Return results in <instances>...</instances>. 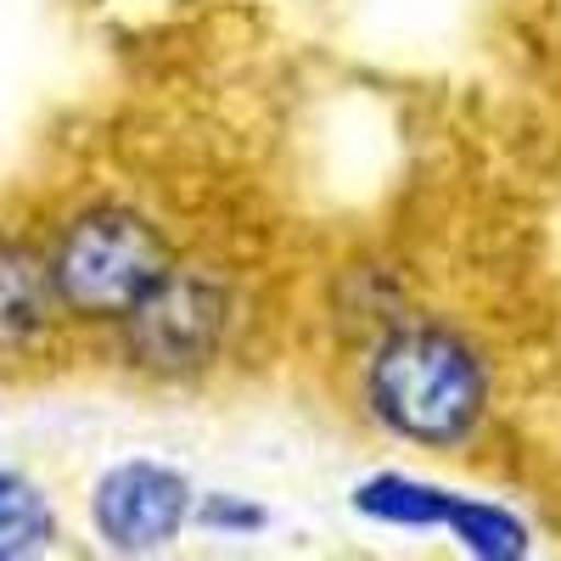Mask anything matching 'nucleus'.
Listing matches in <instances>:
<instances>
[{
	"label": "nucleus",
	"instance_id": "nucleus-2",
	"mask_svg": "<svg viewBox=\"0 0 561 561\" xmlns=\"http://www.w3.org/2000/svg\"><path fill=\"white\" fill-rule=\"evenodd\" d=\"M169 248L163 237L129 208H90L79 214L51 253V275L62 309L96 314V320H124L158 280L169 275Z\"/></svg>",
	"mask_w": 561,
	"mask_h": 561
},
{
	"label": "nucleus",
	"instance_id": "nucleus-8",
	"mask_svg": "<svg viewBox=\"0 0 561 561\" xmlns=\"http://www.w3.org/2000/svg\"><path fill=\"white\" fill-rule=\"evenodd\" d=\"M449 534H460L466 550L478 556H523L528 550V534L517 517H505L500 505H472V500H455V517H449Z\"/></svg>",
	"mask_w": 561,
	"mask_h": 561
},
{
	"label": "nucleus",
	"instance_id": "nucleus-6",
	"mask_svg": "<svg viewBox=\"0 0 561 561\" xmlns=\"http://www.w3.org/2000/svg\"><path fill=\"white\" fill-rule=\"evenodd\" d=\"M354 505L365 517H382L399 528H449L455 517V494L433 489V483H410V478H377L354 494Z\"/></svg>",
	"mask_w": 561,
	"mask_h": 561
},
{
	"label": "nucleus",
	"instance_id": "nucleus-3",
	"mask_svg": "<svg viewBox=\"0 0 561 561\" xmlns=\"http://www.w3.org/2000/svg\"><path fill=\"white\" fill-rule=\"evenodd\" d=\"M225 325H230V298L208 270H169L158 287L124 314L135 365L158 370V377L203 370L225 343Z\"/></svg>",
	"mask_w": 561,
	"mask_h": 561
},
{
	"label": "nucleus",
	"instance_id": "nucleus-1",
	"mask_svg": "<svg viewBox=\"0 0 561 561\" xmlns=\"http://www.w3.org/2000/svg\"><path fill=\"white\" fill-rule=\"evenodd\" d=\"M370 404L399 438L460 444L489 404L478 354L444 325H404L370 359Z\"/></svg>",
	"mask_w": 561,
	"mask_h": 561
},
{
	"label": "nucleus",
	"instance_id": "nucleus-5",
	"mask_svg": "<svg viewBox=\"0 0 561 561\" xmlns=\"http://www.w3.org/2000/svg\"><path fill=\"white\" fill-rule=\"evenodd\" d=\"M62 293L51 259H39L23 242H0V354L28 348L45 325H51Z\"/></svg>",
	"mask_w": 561,
	"mask_h": 561
},
{
	"label": "nucleus",
	"instance_id": "nucleus-9",
	"mask_svg": "<svg viewBox=\"0 0 561 561\" xmlns=\"http://www.w3.org/2000/svg\"><path fill=\"white\" fill-rule=\"evenodd\" d=\"M203 523H208V528H259L264 517H259V511H248V505H230V500H208Z\"/></svg>",
	"mask_w": 561,
	"mask_h": 561
},
{
	"label": "nucleus",
	"instance_id": "nucleus-7",
	"mask_svg": "<svg viewBox=\"0 0 561 561\" xmlns=\"http://www.w3.org/2000/svg\"><path fill=\"white\" fill-rule=\"evenodd\" d=\"M57 523H51V505L45 494L12 472H0V561H23V556H39L51 545Z\"/></svg>",
	"mask_w": 561,
	"mask_h": 561
},
{
	"label": "nucleus",
	"instance_id": "nucleus-4",
	"mask_svg": "<svg viewBox=\"0 0 561 561\" xmlns=\"http://www.w3.org/2000/svg\"><path fill=\"white\" fill-rule=\"evenodd\" d=\"M192 517V489L169 466L129 460L96 483V528L113 550H158Z\"/></svg>",
	"mask_w": 561,
	"mask_h": 561
}]
</instances>
